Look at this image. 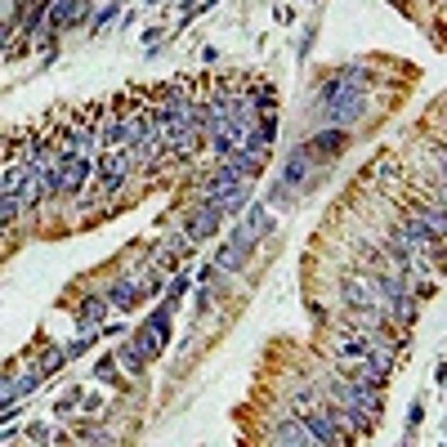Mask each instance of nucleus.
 <instances>
[{
  "label": "nucleus",
  "mask_w": 447,
  "mask_h": 447,
  "mask_svg": "<svg viewBox=\"0 0 447 447\" xmlns=\"http://www.w3.org/2000/svg\"><path fill=\"white\" fill-rule=\"evenodd\" d=\"M273 228V210L264 206V202H255V206H246L242 215H237V224H233V237L228 242H237L242 251H255L260 246V237Z\"/></svg>",
  "instance_id": "nucleus-1"
},
{
  "label": "nucleus",
  "mask_w": 447,
  "mask_h": 447,
  "mask_svg": "<svg viewBox=\"0 0 447 447\" xmlns=\"http://www.w3.org/2000/svg\"><path fill=\"white\" fill-rule=\"evenodd\" d=\"M135 161H139V153L135 148H108V157L98 161V175H103V184H108V192H117L125 179H130V170H135Z\"/></svg>",
  "instance_id": "nucleus-2"
},
{
  "label": "nucleus",
  "mask_w": 447,
  "mask_h": 447,
  "mask_svg": "<svg viewBox=\"0 0 447 447\" xmlns=\"http://www.w3.org/2000/svg\"><path fill=\"white\" fill-rule=\"evenodd\" d=\"M313 153H309V143H300V148H291L287 153V165H282V179H277V184H282L287 192H295V188H309L313 184Z\"/></svg>",
  "instance_id": "nucleus-3"
},
{
  "label": "nucleus",
  "mask_w": 447,
  "mask_h": 447,
  "mask_svg": "<svg viewBox=\"0 0 447 447\" xmlns=\"http://www.w3.org/2000/svg\"><path fill=\"white\" fill-rule=\"evenodd\" d=\"M309 153L313 157H322V161H336L344 148H349V130H340V125H322L318 135H309Z\"/></svg>",
  "instance_id": "nucleus-4"
},
{
  "label": "nucleus",
  "mask_w": 447,
  "mask_h": 447,
  "mask_svg": "<svg viewBox=\"0 0 447 447\" xmlns=\"http://www.w3.org/2000/svg\"><path fill=\"white\" fill-rule=\"evenodd\" d=\"M304 425L313 429V443H344V434H340V416H336V407H313L309 416H304Z\"/></svg>",
  "instance_id": "nucleus-5"
},
{
  "label": "nucleus",
  "mask_w": 447,
  "mask_h": 447,
  "mask_svg": "<svg viewBox=\"0 0 447 447\" xmlns=\"http://www.w3.org/2000/svg\"><path fill=\"white\" fill-rule=\"evenodd\" d=\"M224 224V215H220V206H210V202H202L188 220H184V233L192 237V242H206V237H215V228Z\"/></svg>",
  "instance_id": "nucleus-6"
},
{
  "label": "nucleus",
  "mask_w": 447,
  "mask_h": 447,
  "mask_svg": "<svg viewBox=\"0 0 447 447\" xmlns=\"http://www.w3.org/2000/svg\"><path fill=\"white\" fill-rule=\"evenodd\" d=\"M269 443H282V447H309V443H313V429L304 425V416H295V421L273 425V429H269Z\"/></svg>",
  "instance_id": "nucleus-7"
},
{
  "label": "nucleus",
  "mask_w": 447,
  "mask_h": 447,
  "mask_svg": "<svg viewBox=\"0 0 447 447\" xmlns=\"http://www.w3.org/2000/svg\"><path fill=\"white\" fill-rule=\"evenodd\" d=\"M344 295V304H354V309H385L380 304V287L376 282H358V277H349V282L340 287Z\"/></svg>",
  "instance_id": "nucleus-8"
},
{
  "label": "nucleus",
  "mask_w": 447,
  "mask_h": 447,
  "mask_svg": "<svg viewBox=\"0 0 447 447\" xmlns=\"http://www.w3.org/2000/svg\"><path fill=\"white\" fill-rule=\"evenodd\" d=\"M242 170H233V165H228V161H220V170H215L210 179H206V188H202V202H215V197H220V192H228V188H237L242 184Z\"/></svg>",
  "instance_id": "nucleus-9"
},
{
  "label": "nucleus",
  "mask_w": 447,
  "mask_h": 447,
  "mask_svg": "<svg viewBox=\"0 0 447 447\" xmlns=\"http://www.w3.org/2000/svg\"><path fill=\"white\" fill-rule=\"evenodd\" d=\"M103 295L112 300V309H125V313H130V309H135V304L143 300V282H130V277H117V282H112Z\"/></svg>",
  "instance_id": "nucleus-10"
},
{
  "label": "nucleus",
  "mask_w": 447,
  "mask_h": 447,
  "mask_svg": "<svg viewBox=\"0 0 447 447\" xmlns=\"http://www.w3.org/2000/svg\"><path fill=\"white\" fill-rule=\"evenodd\" d=\"M246 202H251V179H242L237 188H228V192H220L210 206H220V215L228 220V215H242L246 210Z\"/></svg>",
  "instance_id": "nucleus-11"
},
{
  "label": "nucleus",
  "mask_w": 447,
  "mask_h": 447,
  "mask_svg": "<svg viewBox=\"0 0 447 447\" xmlns=\"http://www.w3.org/2000/svg\"><path fill=\"white\" fill-rule=\"evenodd\" d=\"M108 309H112L108 295H90V300H81V309H76V327H81V331H94V322H103Z\"/></svg>",
  "instance_id": "nucleus-12"
},
{
  "label": "nucleus",
  "mask_w": 447,
  "mask_h": 447,
  "mask_svg": "<svg viewBox=\"0 0 447 447\" xmlns=\"http://www.w3.org/2000/svg\"><path fill=\"white\" fill-rule=\"evenodd\" d=\"M246 260H251V251H242L237 242H224L220 251H215V264H220V273H237Z\"/></svg>",
  "instance_id": "nucleus-13"
},
{
  "label": "nucleus",
  "mask_w": 447,
  "mask_h": 447,
  "mask_svg": "<svg viewBox=\"0 0 447 447\" xmlns=\"http://www.w3.org/2000/svg\"><path fill=\"white\" fill-rule=\"evenodd\" d=\"M117 362H121V367H125L130 376H139V371L148 367V354L139 349V344H135V340H125V344H121V349H117Z\"/></svg>",
  "instance_id": "nucleus-14"
},
{
  "label": "nucleus",
  "mask_w": 447,
  "mask_h": 447,
  "mask_svg": "<svg viewBox=\"0 0 447 447\" xmlns=\"http://www.w3.org/2000/svg\"><path fill=\"white\" fill-rule=\"evenodd\" d=\"M416 313H421V304L411 300V295H399V300L389 304V318L399 322V327H411V322H416Z\"/></svg>",
  "instance_id": "nucleus-15"
},
{
  "label": "nucleus",
  "mask_w": 447,
  "mask_h": 447,
  "mask_svg": "<svg viewBox=\"0 0 447 447\" xmlns=\"http://www.w3.org/2000/svg\"><path fill=\"white\" fill-rule=\"evenodd\" d=\"M130 340H135L139 349L148 354V362H153V358H161V349H165V344H161V340L153 336V331H148V322H143V327H139V331H135V336H130Z\"/></svg>",
  "instance_id": "nucleus-16"
},
{
  "label": "nucleus",
  "mask_w": 447,
  "mask_h": 447,
  "mask_svg": "<svg viewBox=\"0 0 447 447\" xmlns=\"http://www.w3.org/2000/svg\"><path fill=\"white\" fill-rule=\"evenodd\" d=\"M0 210H5V215H0V220H5V224H14V220H19V215L27 210L23 192H5V197H0Z\"/></svg>",
  "instance_id": "nucleus-17"
},
{
  "label": "nucleus",
  "mask_w": 447,
  "mask_h": 447,
  "mask_svg": "<svg viewBox=\"0 0 447 447\" xmlns=\"http://www.w3.org/2000/svg\"><path fill=\"white\" fill-rule=\"evenodd\" d=\"M371 349V336H354V340H340V358H367Z\"/></svg>",
  "instance_id": "nucleus-18"
},
{
  "label": "nucleus",
  "mask_w": 447,
  "mask_h": 447,
  "mask_svg": "<svg viewBox=\"0 0 447 447\" xmlns=\"http://www.w3.org/2000/svg\"><path fill=\"white\" fill-rule=\"evenodd\" d=\"M371 175L380 179V184H399V161H394V157H380Z\"/></svg>",
  "instance_id": "nucleus-19"
},
{
  "label": "nucleus",
  "mask_w": 447,
  "mask_h": 447,
  "mask_svg": "<svg viewBox=\"0 0 447 447\" xmlns=\"http://www.w3.org/2000/svg\"><path fill=\"white\" fill-rule=\"evenodd\" d=\"M117 14H121V0H103V9H98V19H94V36H98V31H103L112 19H117Z\"/></svg>",
  "instance_id": "nucleus-20"
},
{
  "label": "nucleus",
  "mask_w": 447,
  "mask_h": 447,
  "mask_svg": "<svg viewBox=\"0 0 447 447\" xmlns=\"http://www.w3.org/2000/svg\"><path fill=\"white\" fill-rule=\"evenodd\" d=\"M63 362H68V349H49V354L41 358V371H45V376H54Z\"/></svg>",
  "instance_id": "nucleus-21"
},
{
  "label": "nucleus",
  "mask_w": 447,
  "mask_h": 447,
  "mask_svg": "<svg viewBox=\"0 0 447 447\" xmlns=\"http://www.w3.org/2000/svg\"><path fill=\"white\" fill-rule=\"evenodd\" d=\"M192 282H188V277H175V282H170V291H165V300H170V304H179V300H184V291H188Z\"/></svg>",
  "instance_id": "nucleus-22"
},
{
  "label": "nucleus",
  "mask_w": 447,
  "mask_h": 447,
  "mask_svg": "<svg viewBox=\"0 0 447 447\" xmlns=\"http://www.w3.org/2000/svg\"><path fill=\"white\" fill-rule=\"evenodd\" d=\"M192 313H197V318H206V313H210V291H206V287H197V300H192Z\"/></svg>",
  "instance_id": "nucleus-23"
},
{
  "label": "nucleus",
  "mask_w": 447,
  "mask_h": 447,
  "mask_svg": "<svg viewBox=\"0 0 447 447\" xmlns=\"http://www.w3.org/2000/svg\"><path fill=\"white\" fill-rule=\"evenodd\" d=\"M429 157H434L438 175H443V184H447V148H443V143H434V148H429Z\"/></svg>",
  "instance_id": "nucleus-24"
},
{
  "label": "nucleus",
  "mask_w": 447,
  "mask_h": 447,
  "mask_svg": "<svg viewBox=\"0 0 447 447\" xmlns=\"http://www.w3.org/2000/svg\"><path fill=\"white\" fill-rule=\"evenodd\" d=\"M81 438H86V443H112V434H103L98 425H86V429H81Z\"/></svg>",
  "instance_id": "nucleus-25"
},
{
  "label": "nucleus",
  "mask_w": 447,
  "mask_h": 447,
  "mask_svg": "<svg viewBox=\"0 0 447 447\" xmlns=\"http://www.w3.org/2000/svg\"><path fill=\"white\" fill-rule=\"evenodd\" d=\"M112 358H117V354H112ZM112 358H103V362L94 367V376H98V380H112V376H117V362H112Z\"/></svg>",
  "instance_id": "nucleus-26"
},
{
  "label": "nucleus",
  "mask_w": 447,
  "mask_h": 447,
  "mask_svg": "<svg viewBox=\"0 0 447 447\" xmlns=\"http://www.w3.org/2000/svg\"><path fill=\"white\" fill-rule=\"evenodd\" d=\"M421 421H425V407H421V403H411V407H407V429H416Z\"/></svg>",
  "instance_id": "nucleus-27"
},
{
  "label": "nucleus",
  "mask_w": 447,
  "mask_h": 447,
  "mask_svg": "<svg viewBox=\"0 0 447 447\" xmlns=\"http://www.w3.org/2000/svg\"><path fill=\"white\" fill-rule=\"evenodd\" d=\"M27 434L36 438V443H49V438H58V434H49V425H27Z\"/></svg>",
  "instance_id": "nucleus-28"
},
{
  "label": "nucleus",
  "mask_w": 447,
  "mask_h": 447,
  "mask_svg": "<svg viewBox=\"0 0 447 447\" xmlns=\"http://www.w3.org/2000/svg\"><path fill=\"white\" fill-rule=\"evenodd\" d=\"M434 376H438V385H447V362H438V367H434Z\"/></svg>",
  "instance_id": "nucleus-29"
}]
</instances>
